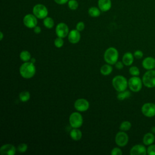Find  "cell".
Returning a JSON list of instances; mask_svg holds the SVG:
<instances>
[{"instance_id":"cell-37","label":"cell","mask_w":155,"mask_h":155,"mask_svg":"<svg viewBox=\"0 0 155 155\" xmlns=\"http://www.w3.org/2000/svg\"><path fill=\"white\" fill-rule=\"evenodd\" d=\"M33 31L36 34H39L41 32V28L39 26L36 25L33 28Z\"/></svg>"},{"instance_id":"cell-19","label":"cell","mask_w":155,"mask_h":155,"mask_svg":"<svg viewBox=\"0 0 155 155\" xmlns=\"http://www.w3.org/2000/svg\"><path fill=\"white\" fill-rule=\"evenodd\" d=\"M155 140V136L153 133H147L144 134L142 141L145 145H150L154 143Z\"/></svg>"},{"instance_id":"cell-29","label":"cell","mask_w":155,"mask_h":155,"mask_svg":"<svg viewBox=\"0 0 155 155\" xmlns=\"http://www.w3.org/2000/svg\"><path fill=\"white\" fill-rule=\"evenodd\" d=\"M78 2L76 0H69L68 2V6L70 9L72 10H76L78 7Z\"/></svg>"},{"instance_id":"cell-14","label":"cell","mask_w":155,"mask_h":155,"mask_svg":"<svg viewBox=\"0 0 155 155\" xmlns=\"http://www.w3.org/2000/svg\"><path fill=\"white\" fill-rule=\"evenodd\" d=\"M130 154L131 155H146L147 148L143 145L136 144L130 149Z\"/></svg>"},{"instance_id":"cell-40","label":"cell","mask_w":155,"mask_h":155,"mask_svg":"<svg viewBox=\"0 0 155 155\" xmlns=\"http://www.w3.org/2000/svg\"><path fill=\"white\" fill-rule=\"evenodd\" d=\"M0 36H1V37H0V40H1V41H2V39H3V36H4L3 33H2V31H1V32H0Z\"/></svg>"},{"instance_id":"cell-28","label":"cell","mask_w":155,"mask_h":155,"mask_svg":"<svg viewBox=\"0 0 155 155\" xmlns=\"http://www.w3.org/2000/svg\"><path fill=\"white\" fill-rule=\"evenodd\" d=\"M129 73L132 76H138L140 74V70L136 66H131L129 68Z\"/></svg>"},{"instance_id":"cell-22","label":"cell","mask_w":155,"mask_h":155,"mask_svg":"<svg viewBox=\"0 0 155 155\" xmlns=\"http://www.w3.org/2000/svg\"><path fill=\"white\" fill-rule=\"evenodd\" d=\"M19 58L24 62L30 61L31 58L30 53L27 50H22L19 54Z\"/></svg>"},{"instance_id":"cell-10","label":"cell","mask_w":155,"mask_h":155,"mask_svg":"<svg viewBox=\"0 0 155 155\" xmlns=\"http://www.w3.org/2000/svg\"><path fill=\"white\" fill-rule=\"evenodd\" d=\"M55 32L58 37L64 38L68 36L70 31L68 27L65 23L60 22L57 24L55 28Z\"/></svg>"},{"instance_id":"cell-41","label":"cell","mask_w":155,"mask_h":155,"mask_svg":"<svg viewBox=\"0 0 155 155\" xmlns=\"http://www.w3.org/2000/svg\"><path fill=\"white\" fill-rule=\"evenodd\" d=\"M151 131H152V133L153 132L154 133H155V127H153L151 128Z\"/></svg>"},{"instance_id":"cell-39","label":"cell","mask_w":155,"mask_h":155,"mask_svg":"<svg viewBox=\"0 0 155 155\" xmlns=\"http://www.w3.org/2000/svg\"><path fill=\"white\" fill-rule=\"evenodd\" d=\"M31 62H32V63H33V64H35V62H36V59H35V58H31V59H30V61Z\"/></svg>"},{"instance_id":"cell-18","label":"cell","mask_w":155,"mask_h":155,"mask_svg":"<svg viewBox=\"0 0 155 155\" xmlns=\"http://www.w3.org/2000/svg\"><path fill=\"white\" fill-rule=\"evenodd\" d=\"M98 6L102 12H107L111 7V0H99Z\"/></svg>"},{"instance_id":"cell-13","label":"cell","mask_w":155,"mask_h":155,"mask_svg":"<svg viewBox=\"0 0 155 155\" xmlns=\"http://www.w3.org/2000/svg\"><path fill=\"white\" fill-rule=\"evenodd\" d=\"M16 152V148L11 143H6L2 145L0 148L1 155H14Z\"/></svg>"},{"instance_id":"cell-5","label":"cell","mask_w":155,"mask_h":155,"mask_svg":"<svg viewBox=\"0 0 155 155\" xmlns=\"http://www.w3.org/2000/svg\"><path fill=\"white\" fill-rule=\"evenodd\" d=\"M142 80L138 76H132L128 81V85L133 92H139L142 88Z\"/></svg>"},{"instance_id":"cell-11","label":"cell","mask_w":155,"mask_h":155,"mask_svg":"<svg viewBox=\"0 0 155 155\" xmlns=\"http://www.w3.org/2000/svg\"><path fill=\"white\" fill-rule=\"evenodd\" d=\"M74 107L78 111L84 112L88 110L90 107L89 102L84 98L78 99L74 103Z\"/></svg>"},{"instance_id":"cell-3","label":"cell","mask_w":155,"mask_h":155,"mask_svg":"<svg viewBox=\"0 0 155 155\" xmlns=\"http://www.w3.org/2000/svg\"><path fill=\"white\" fill-rule=\"evenodd\" d=\"M112 85L114 88L118 92L127 90V88L128 87L127 79L122 75L114 76L112 79Z\"/></svg>"},{"instance_id":"cell-6","label":"cell","mask_w":155,"mask_h":155,"mask_svg":"<svg viewBox=\"0 0 155 155\" xmlns=\"http://www.w3.org/2000/svg\"><path fill=\"white\" fill-rule=\"evenodd\" d=\"M69 123L73 128H79L83 124V117L79 112L72 113L69 117Z\"/></svg>"},{"instance_id":"cell-7","label":"cell","mask_w":155,"mask_h":155,"mask_svg":"<svg viewBox=\"0 0 155 155\" xmlns=\"http://www.w3.org/2000/svg\"><path fill=\"white\" fill-rule=\"evenodd\" d=\"M47 8L43 4H38L33 8V14L38 19H44L48 15Z\"/></svg>"},{"instance_id":"cell-12","label":"cell","mask_w":155,"mask_h":155,"mask_svg":"<svg viewBox=\"0 0 155 155\" xmlns=\"http://www.w3.org/2000/svg\"><path fill=\"white\" fill-rule=\"evenodd\" d=\"M23 23L26 27L33 28L38 24V19L33 14H27L23 18Z\"/></svg>"},{"instance_id":"cell-9","label":"cell","mask_w":155,"mask_h":155,"mask_svg":"<svg viewBox=\"0 0 155 155\" xmlns=\"http://www.w3.org/2000/svg\"><path fill=\"white\" fill-rule=\"evenodd\" d=\"M129 137L125 131H119L115 136V143L120 147H124L126 146L128 142Z\"/></svg>"},{"instance_id":"cell-30","label":"cell","mask_w":155,"mask_h":155,"mask_svg":"<svg viewBox=\"0 0 155 155\" xmlns=\"http://www.w3.org/2000/svg\"><path fill=\"white\" fill-rule=\"evenodd\" d=\"M64 43L63 38L60 37H57L54 41V45L57 48H61L64 45Z\"/></svg>"},{"instance_id":"cell-17","label":"cell","mask_w":155,"mask_h":155,"mask_svg":"<svg viewBox=\"0 0 155 155\" xmlns=\"http://www.w3.org/2000/svg\"><path fill=\"white\" fill-rule=\"evenodd\" d=\"M134 55L131 52H126L122 56V61L126 66H130L134 62Z\"/></svg>"},{"instance_id":"cell-27","label":"cell","mask_w":155,"mask_h":155,"mask_svg":"<svg viewBox=\"0 0 155 155\" xmlns=\"http://www.w3.org/2000/svg\"><path fill=\"white\" fill-rule=\"evenodd\" d=\"M131 122L128 120H125L120 124L119 126V129L120 130L123 131H127L131 128Z\"/></svg>"},{"instance_id":"cell-15","label":"cell","mask_w":155,"mask_h":155,"mask_svg":"<svg viewBox=\"0 0 155 155\" xmlns=\"http://www.w3.org/2000/svg\"><path fill=\"white\" fill-rule=\"evenodd\" d=\"M142 67L147 70H153L155 68V58L148 56L144 58L142 62Z\"/></svg>"},{"instance_id":"cell-26","label":"cell","mask_w":155,"mask_h":155,"mask_svg":"<svg viewBox=\"0 0 155 155\" xmlns=\"http://www.w3.org/2000/svg\"><path fill=\"white\" fill-rule=\"evenodd\" d=\"M19 98L22 102H27L30 98V94L28 91H22L19 94Z\"/></svg>"},{"instance_id":"cell-24","label":"cell","mask_w":155,"mask_h":155,"mask_svg":"<svg viewBox=\"0 0 155 155\" xmlns=\"http://www.w3.org/2000/svg\"><path fill=\"white\" fill-rule=\"evenodd\" d=\"M131 96V93L128 90H124L120 92H119V93L117 95V98L119 101H123L125 100V99H127L130 97Z\"/></svg>"},{"instance_id":"cell-31","label":"cell","mask_w":155,"mask_h":155,"mask_svg":"<svg viewBox=\"0 0 155 155\" xmlns=\"http://www.w3.org/2000/svg\"><path fill=\"white\" fill-rule=\"evenodd\" d=\"M28 149V145L27 144L25 143H20L18 147H17V150L18 152L19 153H25V151H27Z\"/></svg>"},{"instance_id":"cell-34","label":"cell","mask_w":155,"mask_h":155,"mask_svg":"<svg viewBox=\"0 0 155 155\" xmlns=\"http://www.w3.org/2000/svg\"><path fill=\"white\" fill-rule=\"evenodd\" d=\"M85 28V24L82 21H80L76 24V29L79 31H83Z\"/></svg>"},{"instance_id":"cell-38","label":"cell","mask_w":155,"mask_h":155,"mask_svg":"<svg viewBox=\"0 0 155 155\" xmlns=\"http://www.w3.org/2000/svg\"><path fill=\"white\" fill-rule=\"evenodd\" d=\"M55 1V2L58 4H60V5H62V4H66L67 2H68V0H54Z\"/></svg>"},{"instance_id":"cell-8","label":"cell","mask_w":155,"mask_h":155,"mask_svg":"<svg viewBox=\"0 0 155 155\" xmlns=\"http://www.w3.org/2000/svg\"><path fill=\"white\" fill-rule=\"evenodd\" d=\"M142 113L147 117H153L155 116V104L147 102L141 107Z\"/></svg>"},{"instance_id":"cell-2","label":"cell","mask_w":155,"mask_h":155,"mask_svg":"<svg viewBox=\"0 0 155 155\" xmlns=\"http://www.w3.org/2000/svg\"><path fill=\"white\" fill-rule=\"evenodd\" d=\"M119 52L117 50L113 47L108 48L104 52V61L110 65H114L118 61Z\"/></svg>"},{"instance_id":"cell-25","label":"cell","mask_w":155,"mask_h":155,"mask_svg":"<svg viewBox=\"0 0 155 155\" xmlns=\"http://www.w3.org/2000/svg\"><path fill=\"white\" fill-rule=\"evenodd\" d=\"M43 24L47 28H48V29H51L54 26V21L53 19L51 18V17H46L44 19V21H43Z\"/></svg>"},{"instance_id":"cell-21","label":"cell","mask_w":155,"mask_h":155,"mask_svg":"<svg viewBox=\"0 0 155 155\" xmlns=\"http://www.w3.org/2000/svg\"><path fill=\"white\" fill-rule=\"evenodd\" d=\"M113 71V67L111 65L109 64H106L103 65L100 68V73L104 76H108L111 74Z\"/></svg>"},{"instance_id":"cell-1","label":"cell","mask_w":155,"mask_h":155,"mask_svg":"<svg viewBox=\"0 0 155 155\" xmlns=\"http://www.w3.org/2000/svg\"><path fill=\"white\" fill-rule=\"evenodd\" d=\"M36 73V67L30 61L24 62L19 67V74L24 79H30Z\"/></svg>"},{"instance_id":"cell-32","label":"cell","mask_w":155,"mask_h":155,"mask_svg":"<svg viewBox=\"0 0 155 155\" xmlns=\"http://www.w3.org/2000/svg\"><path fill=\"white\" fill-rule=\"evenodd\" d=\"M147 154L149 155H155V144H151L148 145L147 148Z\"/></svg>"},{"instance_id":"cell-16","label":"cell","mask_w":155,"mask_h":155,"mask_svg":"<svg viewBox=\"0 0 155 155\" xmlns=\"http://www.w3.org/2000/svg\"><path fill=\"white\" fill-rule=\"evenodd\" d=\"M68 39L69 42L71 44H77L79 42L81 39L80 31L77 30L76 29L71 30L68 35Z\"/></svg>"},{"instance_id":"cell-4","label":"cell","mask_w":155,"mask_h":155,"mask_svg":"<svg viewBox=\"0 0 155 155\" xmlns=\"http://www.w3.org/2000/svg\"><path fill=\"white\" fill-rule=\"evenodd\" d=\"M143 85L149 88L155 87V70H147L143 75Z\"/></svg>"},{"instance_id":"cell-36","label":"cell","mask_w":155,"mask_h":155,"mask_svg":"<svg viewBox=\"0 0 155 155\" xmlns=\"http://www.w3.org/2000/svg\"><path fill=\"white\" fill-rule=\"evenodd\" d=\"M115 67L118 70H122L124 68V66L125 65L122 61H117L116 63L114 64Z\"/></svg>"},{"instance_id":"cell-20","label":"cell","mask_w":155,"mask_h":155,"mask_svg":"<svg viewBox=\"0 0 155 155\" xmlns=\"http://www.w3.org/2000/svg\"><path fill=\"white\" fill-rule=\"evenodd\" d=\"M71 138L75 141L79 140L82 136V133L79 128H73L70 133Z\"/></svg>"},{"instance_id":"cell-33","label":"cell","mask_w":155,"mask_h":155,"mask_svg":"<svg viewBox=\"0 0 155 155\" xmlns=\"http://www.w3.org/2000/svg\"><path fill=\"white\" fill-rule=\"evenodd\" d=\"M111 155H121L122 154V151L120 148L118 147H114L111 150Z\"/></svg>"},{"instance_id":"cell-23","label":"cell","mask_w":155,"mask_h":155,"mask_svg":"<svg viewBox=\"0 0 155 155\" xmlns=\"http://www.w3.org/2000/svg\"><path fill=\"white\" fill-rule=\"evenodd\" d=\"M101 10L96 7H91L88 9V15L91 16V17H93V18H96L100 16L101 15Z\"/></svg>"},{"instance_id":"cell-35","label":"cell","mask_w":155,"mask_h":155,"mask_svg":"<svg viewBox=\"0 0 155 155\" xmlns=\"http://www.w3.org/2000/svg\"><path fill=\"white\" fill-rule=\"evenodd\" d=\"M133 55H134L135 58H136L137 59H140L142 58V57L143 56V52L141 50H136L134 52Z\"/></svg>"}]
</instances>
